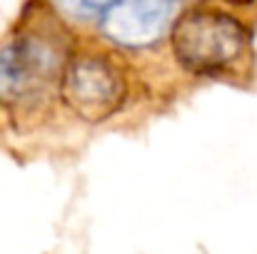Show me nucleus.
Here are the masks:
<instances>
[{
    "label": "nucleus",
    "instance_id": "f257e3e1",
    "mask_svg": "<svg viewBox=\"0 0 257 254\" xmlns=\"http://www.w3.org/2000/svg\"><path fill=\"white\" fill-rule=\"evenodd\" d=\"M73 48L63 20L48 15L23 20L0 40V107L33 112L53 100Z\"/></svg>",
    "mask_w": 257,
    "mask_h": 254
},
{
    "label": "nucleus",
    "instance_id": "f03ea898",
    "mask_svg": "<svg viewBox=\"0 0 257 254\" xmlns=\"http://www.w3.org/2000/svg\"><path fill=\"white\" fill-rule=\"evenodd\" d=\"M175 63L205 80L247 78L255 50L247 23L220 5H192L177 13L170 28Z\"/></svg>",
    "mask_w": 257,
    "mask_h": 254
},
{
    "label": "nucleus",
    "instance_id": "7ed1b4c3",
    "mask_svg": "<svg viewBox=\"0 0 257 254\" xmlns=\"http://www.w3.org/2000/svg\"><path fill=\"white\" fill-rule=\"evenodd\" d=\"M58 97L78 120L100 125L127 105V68L107 48L75 43L60 78Z\"/></svg>",
    "mask_w": 257,
    "mask_h": 254
},
{
    "label": "nucleus",
    "instance_id": "20e7f679",
    "mask_svg": "<svg viewBox=\"0 0 257 254\" xmlns=\"http://www.w3.org/2000/svg\"><path fill=\"white\" fill-rule=\"evenodd\" d=\"M180 8L160 0H127L105 3L97 20L102 38L120 50H150L168 33Z\"/></svg>",
    "mask_w": 257,
    "mask_h": 254
}]
</instances>
